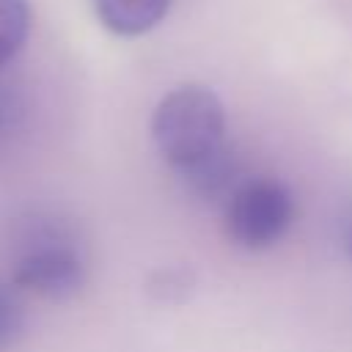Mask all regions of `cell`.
Masks as SVG:
<instances>
[{
	"mask_svg": "<svg viewBox=\"0 0 352 352\" xmlns=\"http://www.w3.org/2000/svg\"><path fill=\"white\" fill-rule=\"evenodd\" d=\"M151 138L170 168L190 170L226 146L223 102L206 85H179L154 107Z\"/></svg>",
	"mask_w": 352,
	"mask_h": 352,
	"instance_id": "cell-1",
	"label": "cell"
},
{
	"mask_svg": "<svg viewBox=\"0 0 352 352\" xmlns=\"http://www.w3.org/2000/svg\"><path fill=\"white\" fill-rule=\"evenodd\" d=\"M88 264L82 242L58 217L33 214L25 220L16 256H14V283L44 300H69L85 286Z\"/></svg>",
	"mask_w": 352,
	"mask_h": 352,
	"instance_id": "cell-2",
	"label": "cell"
},
{
	"mask_svg": "<svg viewBox=\"0 0 352 352\" xmlns=\"http://www.w3.org/2000/svg\"><path fill=\"white\" fill-rule=\"evenodd\" d=\"M297 214L292 190L272 176H248L223 204L226 236L242 250H267L283 239Z\"/></svg>",
	"mask_w": 352,
	"mask_h": 352,
	"instance_id": "cell-3",
	"label": "cell"
},
{
	"mask_svg": "<svg viewBox=\"0 0 352 352\" xmlns=\"http://www.w3.org/2000/svg\"><path fill=\"white\" fill-rule=\"evenodd\" d=\"M187 184V190L195 195V198H204V201H228V195L248 179L242 173V162L239 157L223 146L220 151H214L212 157H206L204 162L192 165L190 170H182L179 173Z\"/></svg>",
	"mask_w": 352,
	"mask_h": 352,
	"instance_id": "cell-4",
	"label": "cell"
},
{
	"mask_svg": "<svg viewBox=\"0 0 352 352\" xmlns=\"http://www.w3.org/2000/svg\"><path fill=\"white\" fill-rule=\"evenodd\" d=\"M99 22L116 36H143L170 8V0H94Z\"/></svg>",
	"mask_w": 352,
	"mask_h": 352,
	"instance_id": "cell-5",
	"label": "cell"
},
{
	"mask_svg": "<svg viewBox=\"0 0 352 352\" xmlns=\"http://www.w3.org/2000/svg\"><path fill=\"white\" fill-rule=\"evenodd\" d=\"M30 33L28 0H0V69L8 66L25 47Z\"/></svg>",
	"mask_w": 352,
	"mask_h": 352,
	"instance_id": "cell-6",
	"label": "cell"
},
{
	"mask_svg": "<svg viewBox=\"0 0 352 352\" xmlns=\"http://www.w3.org/2000/svg\"><path fill=\"white\" fill-rule=\"evenodd\" d=\"M25 330V311L19 297L0 283V352H8Z\"/></svg>",
	"mask_w": 352,
	"mask_h": 352,
	"instance_id": "cell-7",
	"label": "cell"
},
{
	"mask_svg": "<svg viewBox=\"0 0 352 352\" xmlns=\"http://www.w3.org/2000/svg\"><path fill=\"white\" fill-rule=\"evenodd\" d=\"M192 275L187 270H160L148 280V292L162 302H182L190 294Z\"/></svg>",
	"mask_w": 352,
	"mask_h": 352,
	"instance_id": "cell-8",
	"label": "cell"
},
{
	"mask_svg": "<svg viewBox=\"0 0 352 352\" xmlns=\"http://www.w3.org/2000/svg\"><path fill=\"white\" fill-rule=\"evenodd\" d=\"M22 118V102L14 91H8L6 85H0V138L8 135Z\"/></svg>",
	"mask_w": 352,
	"mask_h": 352,
	"instance_id": "cell-9",
	"label": "cell"
},
{
	"mask_svg": "<svg viewBox=\"0 0 352 352\" xmlns=\"http://www.w3.org/2000/svg\"><path fill=\"white\" fill-rule=\"evenodd\" d=\"M346 253L352 258V217H349V226H346Z\"/></svg>",
	"mask_w": 352,
	"mask_h": 352,
	"instance_id": "cell-10",
	"label": "cell"
}]
</instances>
